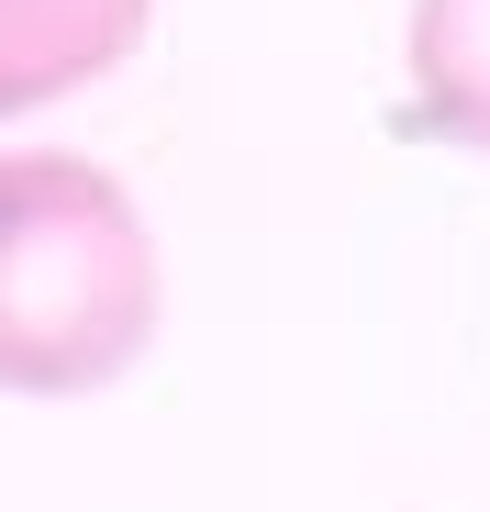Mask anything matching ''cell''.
I'll use <instances>...</instances> for the list:
<instances>
[{"instance_id":"cell-1","label":"cell","mask_w":490,"mask_h":512,"mask_svg":"<svg viewBox=\"0 0 490 512\" xmlns=\"http://www.w3.org/2000/svg\"><path fill=\"white\" fill-rule=\"evenodd\" d=\"M168 256L123 167L78 145H0V390L90 401L145 368Z\"/></svg>"},{"instance_id":"cell-3","label":"cell","mask_w":490,"mask_h":512,"mask_svg":"<svg viewBox=\"0 0 490 512\" xmlns=\"http://www.w3.org/2000/svg\"><path fill=\"white\" fill-rule=\"evenodd\" d=\"M401 134L446 156H490V0L401 12Z\"/></svg>"},{"instance_id":"cell-2","label":"cell","mask_w":490,"mask_h":512,"mask_svg":"<svg viewBox=\"0 0 490 512\" xmlns=\"http://www.w3.org/2000/svg\"><path fill=\"white\" fill-rule=\"evenodd\" d=\"M156 34V0H0V123H34L123 78Z\"/></svg>"}]
</instances>
